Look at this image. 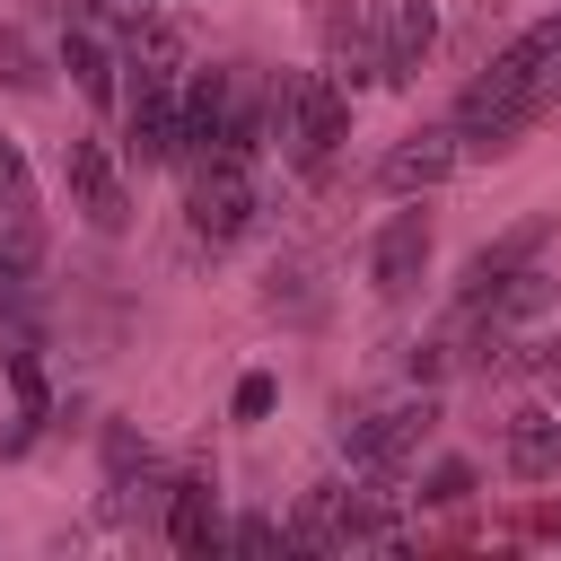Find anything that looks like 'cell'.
Segmentation results:
<instances>
[{"mask_svg":"<svg viewBox=\"0 0 561 561\" xmlns=\"http://www.w3.org/2000/svg\"><path fill=\"white\" fill-rule=\"evenodd\" d=\"M342 131H351V88H333L324 70L263 79V140H280L289 167H324Z\"/></svg>","mask_w":561,"mask_h":561,"instance_id":"obj_1","label":"cell"},{"mask_svg":"<svg viewBox=\"0 0 561 561\" xmlns=\"http://www.w3.org/2000/svg\"><path fill=\"white\" fill-rule=\"evenodd\" d=\"M184 219H193V237H210V245L245 237V228H254V175H245V158H228V149L184 158Z\"/></svg>","mask_w":561,"mask_h":561,"instance_id":"obj_2","label":"cell"},{"mask_svg":"<svg viewBox=\"0 0 561 561\" xmlns=\"http://www.w3.org/2000/svg\"><path fill=\"white\" fill-rule=\"evenodd\" d=\"M535 114H543V96H526V88H508V79L482 70V79L456 96V123H447V131H456L473 158H500V149H517V140L535 131Z\"/></svg>","mask_w":561,"mask_h":561,"instance_id":"obj_3","label":"cell"},{"mask_svg":"<svg viewBox=\"0 0 561 561\" xmlns=\"http://www.w3.org/2000/svg\"><path fill=\"white\" fill-rule=\"evenodd\" d=\"M430 430H438V403H430V394H412V403L351 412V421H342V447H351V465H359V473H377V482H386V473H394Z\"/></svg>","mask_w":561,"mask_h":561,"instance_id":"obj_4","label":"cell"},{"mask_svg":"<svg viewBox=\"0 0 561 561\" xmlns=\"http://www.w3.org/2000/svg\"><path fill=\"white\" fill-rule=\"evenodd\" d=\"M324 79L333 88L386 79V0H333L324 9Z\"/></svg>","mask_w":561,"mask_h":561,"instance_id":"obj_5","label":"cell"},{"mask_svg":"<svg viewBox=\"0 0 561 561\" xmlns=\"http://www.w3.org/2000/svg\"><path fill=\"white\" fill-rule=\"evenodd\" d=\"M61 184H70V202H79V219H88L96 237H123L131 193H123V167H114L105 140H70V149H61Z\"/></svg>","mask_w":561,"mask_h":561,"instance_id":"obj_6","label":"cell"},{"mask_svg":"<svg viewBox=\"0 0 561 561\" xmlns=\"http://www.w3.org/2000/svg\"><path fill=\"white\" fill-rule=\"evenodd\" d=\"M140 167H184V114H175V79H131V140Z\"/></svg>","mask_w":561,"mask_h":561,"instance_id":"obj_7","label":"cell"},{"mask_svg":"<svg viewBox=\"0 0 561 561\" xmlns=\"http://www.w3.org/2000/svg\"><path fill=\"white\" fill-rule=\"evenodd\" d=\"M421 272H430V219L421 210H394L377 228V245H368V280H377V298H412Z\"/></svg>","mask_w":561,"mask_h":561,"instance_id":"obj_8","label":"cell"},{"mask_svg":"<svg viewBox=\"0 0 561 561\" xmlns=\"http://www.w3.org/2000/svg\"><path fill=\"white\" fill-rule=\"evenodd\" d=\"M456 167H465V140L438 123V131L394 140V149H386V167H377V184H386V193H430V184H447Z\"/></svg>","mask_w":561,"mask_h":561,"instance_id":"obj_9","label":"cell"},{"mask_svg":"<svg viewBox=\"0 0 561 561\" xmlns=\"http://www.w3.org/2000/svg\"><path fill=\"white\" fill-rule=\"evenodd\" d=\"M438 44V9L430 0H386V88H403Z\"/></svg>","mask_w":561,"mask_h":561,"instance_id":"obj_10","label":"cell"},{"mask_svg":"<svg viewBox=\"0 0 561 561\" xmlns=\"http://www.w3.org/2000/svg\"><path fill=\"white\" fill-rule=\"evenodd\" d=\"M543 237H552V210H535V219H517L500 245H482V254L465 263V298H491V289H500V280H508V272H517V263H526Z\"/></svg>","mask_w":561,"mask_h":561,"instance_id":"obj_11","label":"cell"},{"mask_svg":"<svg viewBox=\"0 0 561 561\" xmlns=\"http://www.w3.org/2000/svg\"><path fill=\"white\" fill-rule=\"evenodd\" d=\"M123 44H131V61H123L131 79H184V26H175L167 9H149Z\"/></svg>","mask_w":561,"mask_h":561,"instance_id":"obj_12","label":"cell"},{"mask_svg":"<svg viewBox=\"0 0 561 561\" xmlns=\"http://www.w3.org/2000/svg\"><path fill=\"white\" fill-rule=\"evenodd\" d=\"M228 526H219V491L210 482H175V500H167V543L175 552H210Z\"/></svg>","mask_w":561,"mask_h":561,"instance_id":"obj_13","label":"cell"},{"mask_svg":"<svg viewBox=\"0 0 561 561\" xmlns=\"http://www.w3.org/2000/svg\"><path fill=\"white\" fill-rule=\"evenodd\" d=\"M508 473L517 482H552L561 473V421L552 412H517L508 421Z\"/></svg>","mask_w":561,"mask_h":561,"instance_id":"obj_14","label":"cell"},{"mask_svg":"<svg viewBox=\"0 0 561 561\" xmlns=\"http://www.w3.org/2000/svg\"><path fill=\"white\" fill-rule=\"evenodd\" d=\"M44 254V228H35V202H0V289H18Z\"/></svg>","mask_w":561,"mask_h":561,"instance_id":"obj_15","label":"cell"},{"mask_svg":"<svg viewBox=\"0 0 561 561\" xmlns=\"http://www.w3.org/2000/svg\"><path fill=\"white\" fill-rule=\"evenodd\" d=\"M61 70L79 79V96H96V105L114 96V61H105V44H96L88 26H70V35H61Z\"/></svg>","mask_w":561,"mask_h":561,"instance_id":"obj_16","label":"cell"},{"mask_svg":"<svg viewBox=\"0 0 561 561\" xmlns=\"http://www.w3.org/2000/svg\"><path fill=\"white\" fill-rule=\"evenodd\" d=\"M149 465H158V456H149V438H140V430H123V421H114V430H105V473H114V482H123V491H131V473H149Z\"/></svg>","mask_w":561,"mask_h":561,"instance_id":"obj_17","label":"cell"},{"mask_svg":"<svg viewBox=\"0 0 561 561\" xmlns=\"http://www.w3.org/2000/svg\"><path fill=\"white\" fill-rule=\"evenodd\" d=\"M0 88H44V53L18 26H0Z\"/></svg>","mask_w":561,"mask_h":561,"instance_id":"obj_18","label":"cell"},{"mask_svg":"<svg viewBox=\"0 0 561 561\" xmlns=\"http://www.w3.org/2000/svg\"><path fill=\"white\" fill-rule=\"evenodd\" d=\"M421 500H430V508H456V500H473V465H465V456L430 465V473H421Z\"/></svg>","mask_w":561,"mask_h":561,"instance_id":"obj_19","label":"cell"},{"mask_svg":"<svg viewBox=\"0 0 561 561\" xmlns=\"http://www.w3.org/2000/svg\"><path fill=\"white\" fill-rule=\"evenodd\" d=\"M272 394H280V386H272L263 368H254V377H237V421H263V412H272Z\"/></svg>","mask_w":561,"mask_h":561,"instance_id":"obj_20","label":"cell"},{"mask_svg":"<svg viewBox=\"0 0 561 561\" xmlns=\"http://www.w3.org/2000/svg\"><path fill=\"white\" fill-rule=\"evenodd\" d=\"M228 543H237V552H272V543H289V535H280V526H272V517H245V526H237V535H228Z\"/></svg>","mask_w":561,"mask_h":561,"instance_id":"obj_21","label":"cell"},{"mask_svg":"<svg viewBox=\"0 0 561 561\" xmlns=\"http://www.w3.org/2000/svg\"><path fill=\"white\" fill-rule=\"evenodd\" d=\"M0 202H26V158H18V140H0Z\"/></svg>","mask_w":561,"mask_h":561,"instance_id":"obj_22","label":"cell"},{"mask_svg":"<svg viewBox=\"0 0 561 561\" xmlns=\"http://www.w3.org/2000/svg\"><path fill=\"white\" fill-rule=\"evenodd\" d=\"M88 9H96V18H105V26H123V35H131V26H140V18H149V9H158V0H88Z\"/></svg>","mask_w":561,"mask_h":561,"instance_id":"obj_23","label":"cell"}]
</instances>
